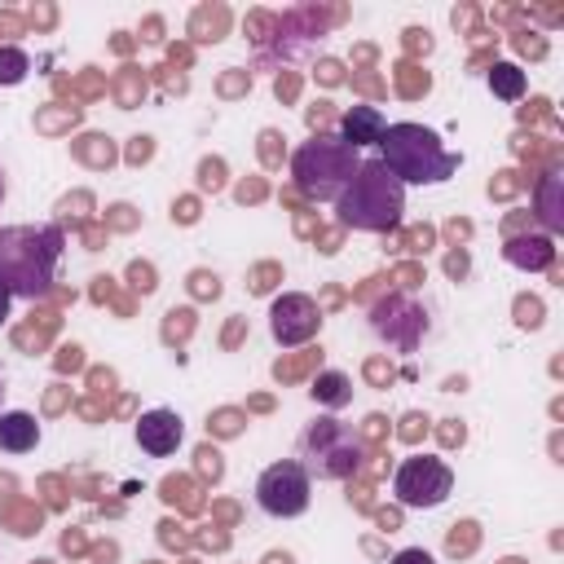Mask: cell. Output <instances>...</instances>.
Instances as JSON below:
<instances>
[{"mask_svg":"<svg viewBox=\"0 0 564 564\" xmlns=\"http://www.w3.org/2000/svg\"><path fill=\"white\" fill-rule=\"evenodd\" d=\"M62 260V229L57 225H9L0 229V282L13 300L48 295Z\"/></svg>","mask_w":564,"mask_h":564,"instance_id":"obj_1","label":"cell"},{"mask_svg":"<svg viewBox=\"0 0 564 564\" xmlns=\"http://www.w3.org/2000/svg\"><path fill=\"white\" fill-rule=\"evenodd\" d=\"M379 163L401 185H441L458 172V154L441 145V137L423 123H388L379 137Z\"/></svg>","mask_w":564,"mask_h":564,"instance_id":"obj_2","label":"cell"},{"mask_svg":"<svg viewBox=\"0 0 564 564\" xmlns=\"http://www.w3.org/2000/svg\"><path fill=\"white\" fill-rule=\"evenodd\" d=\"M335 212H339V220L348 229L388 234V229H397V220L405 212V185L379 159H361L357 172H352V181L335 198Z\"/></svg>","mask_w":564,"mask_h":564,"instance_id":"obj_3","label":"cell"},{"mask_svg":"<svg viewBox=\"0 0 564 564\" xmlns=\"http://www.w3.org/2000/svg\"><path fill=\"white\" fill-rule=\"evenodd\" d=\"M361 163V150H352L344 137H330V132H313L308 141L295 145L291 154V181L304 198L313 203H335L344 194V185L352 181Z\"/></svg>","mask_w":564,"mask_h":564,"instance_id":"obj_4","label":"cell"},{"mask_svg":"<svg viewBox=\"0 0 564 564\" xmlns=\"http://www.w3.org/2000/svg\"><path fill=\"white\" fill-rule=\"evenodd\" d=\"M313 480H348L361 467V436L339 419H313L300 432V458Z\"/></svg>","mask_w":564,"mask_h":564,"instance_id":"obj_5","label":"cell"},{"mask_svg":"<svg viewBox=\"0 0 564 564\" xmlns=\"http://www.w3.org/2000/svg\"><path fill=\"white\" fill-rule=\"evenodd\" d=\"M308 498H313V476L295 463V458H282V463H269L256 480V502L264 516H278V520H295L308 511Z\"/></svg>","mask_w":564,"mask_h":564,"instance_id":"obj_6","label":"cell"},{"mask_svg":"<svg viewBox=\"0 0 564 564\" xmlns=\"http://www.w3.org/2000/svg\"><path fill=\"white\" fill-rule=\"evenodd\" d=\"M392 494L401 507H441L454 494V471L432 454L401 458V467L392 471Z\"/></svg>","mask_w":564,"mask_h":564,"instance_id":"obj_7","label":"cell"},{"mask_svg":"<svg viewBox=\"0 0 564 564\" xmlns=\"http://www.w3.org/2000/svg\"><path fill=\"white\" fill-rule=\"evenodd\" d=\"M370 330H375L388 348H397V352H414L419 339H423V330H427V313H423V304H414L410 295H388V300L375 304V313H370Z\"/></svg>","mask_w":564,"mask_h":564,"instance_id":"obj_8","label":"cell"},{"mask_svg":"<svg viewBox=\"0 0 564 564\" xmlns=\"http://www.w3.org/2000/svg\"><path fill=\"white\" fill-rule=\"evenodd\" d=\"M317 326H322V313L308 295H278L273 308H269V330L282 348H295V344L313 339Z\"/></svg>","mask_w":564,"mask_h":564,"instance_id":"obj_9","label":"cell"},{"mask_svg":"<svg viewBox=\"0 0 564 564\" xmlns=\"http://www.w3.org/2000/svg\"><path fill=\"white\" fill-rule=\"evenodd\" d=\"M185 441V423L176 410H145L137 419V445L150 454V458H167L176 454V445Z\"/></svg>","mask_w":564,"mask_h":564,"instance_id":"obj_10","label":"cell"},{"mask_svg":"<svg viewBox=\"0 0 564 564\" xmlns=\"http://www.w3.org/2000/svg\"><path fill=\"white\" fill-rule=\"evenodd\" d=\"M383 128H388V119H383L379 106H352V110L339 119V137H344L352 150H361V145H379Z\"/></svg>","mask_w":564,"mask_h":564,"instance_id":"obj_11","label":"cell"},{"mask_svg":"<svg viewBox=\"0 0 564 564\" xmlns=\"http://www.w3.org/2000/svg\"><path fill=\"white\" fill-rule=\"evenodd\" d=\"M35 445H40V423H35V414H26V410L0 414V449L26 454V449H35Z\"/></svg>","mask_w":564,"mask_h":564,"instance_id":"obj_12","label":"cell"},{"mask_svg":"<svg viewBox=\"0 0 564 564\" xmlns=\"http://www.w3.org/2000/svg\"><path fill=\"white\" fill-rule=\"evenodd\" d=\"M538 220H542L551 234L564 229V176H560V172H546V176L538 181Z\"/></svg>","mask_w":564,"mask_h":564,"instance_id":"obj_13","label":"cell"},{"mask_svg":"<svg viewBox=\"0 0 564 564\" xmlns=\"http://www.w3.org/2000/svg\"><path fill=\"white\" fill-rule=\"evenodd\" d=\"M308 392H313L317 405H326V410H344V405L352 401V379H348L344 370H317Z\"/></svg>","mask_w":564,"mask_h":564,"instance_id":"obj_14","label":"cell"},{"mask_svg":"<svg viewBox=\"0 0 564 564\" xmlns=\"http://www.w3.org/2000/svg\"><path fill=\"white\" fill-rule=\"evenodd\" d=\"M551 256H555L551 238H511L507 242V260L520 269H542V264H551Z\"/></svg>","mask_w":564,"mask_h":564,"instance_id":"obj_15","label":"cell"},{"mask_svg":"<svg viewBox=\"0 0 564 564\" xmlns=\"http://www.w3.org/2000/svg\"><path fill=\"white\" fill-rule=\"evenodd\" d=\"M489 88H494V97H502V101H520L524 88H529V79H524V70H520L516 62H494V66H489Z\"/></svg>","mask_w":564,"mask_h":564,"instance_id":"obj_16","label":"cell"},{"mask_svg":"<svg viewBox=\"0 0 564 564\" xmlns=\"http://www.w3.org/2000/svg\"><path fill=\"white\" fill-rule=\"evenodd\" d=\"M26 75V57L18 48H0V84H18Z\"/></svg>","mask_w":564,"mask_h":564,"instance_id":"obj_17","label":"cell"},{"mask_svg":"<svg viewBox=\"0 0 564 564\" xmlns=\"http://www.w3.org/2000/svg\"><path fill=\"white\" fill-rule=\"evenodd\" d=\"M388 564H436V560H432L423 546H405V551H397Z\"/></svg>","mask_w":564,"mask_h":564,"instance_id":"obj_18","label":"cell"},{"mask_svg":"<svg viewBox=\"0 0 564 564\" xmlns=\"http://www.w3.org/2000/svg\"><path fill=\"white\" fill-rule=\"evenodd\" d=\"M9 308H13V295H9V286L0 282V326L9 322Z\"/></svg>","mask_w":564,"mask_h":564,"instance_id":"obj_19","label":"cell"},{"mask_svg":"<svg viewBox=\"0 0 564 564\" xmlns=\"http://www.w3.org/2000/svg\"><path fill=\"white\" fill-rule=\"evenodd\" d=\"M0 203H4V172H0Z\"/></svg>","mask_w":564,"mask_h":564,"instance_id":"obj_20","label":"cell"},{"mask_svg":"<svg viewBox=\"0 0 564 564\" xmlns=\"http://www.w3.org/2000/svg\"><path fill=\"white\" fill-rule=\"evenodd\" d=\"M0 392H4V388H0Z\"/></svg>","mask_w":564,"mask_h":564,"instance_id":"obj_21","label":"cell"}]
</instances>
